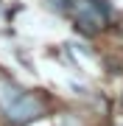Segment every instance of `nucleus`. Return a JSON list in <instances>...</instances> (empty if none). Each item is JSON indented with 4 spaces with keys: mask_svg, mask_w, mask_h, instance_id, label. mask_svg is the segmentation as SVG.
Masks as SVG:
<instances>
[{
    "mask_svg": "<svg viewBox=\"0 0 123 126\" xmlns=\"http://www.w3.org/2000/svg\"><path fill=\"white\" fill-rule=\"evenodd\" d=\"M48 109V101L39 93L20 87L14 79L0 76V112L9 126H31Z\"/></svg>",
    "mask_w": 123,
    "mask_h": 126,
    "instance_id": "nucleus-1",
    "label": "nucleus"
},
{
    "mask_svg": "<svg viewBox=\"0 0 123 126\" xmlns=\"http://www.w3.org/2000/svg\"><path fill=\"white\" fill-rule=\"evenodd\" d=\"M73 25L87 36H98L104 34L112 23V11L104 0H67V9H64Z\"/></svg>",
    "mask_w": 123,
    "mask_h": 126,
    "instance_id": "nucleus-2",
    "label": "nucleus"
},
{
    "mask_svg": "<svg viewBox=\"0 0 123 126\" xmlns=\"http://www.w3.org/2000/svg\"><path fill=\"white\" fill-rule=\"evenodd\" d=\"M56 126H84V121L78 115H73V112H64V115L56 118Z\"/></svg>",
    "mask_w": 123,
    "mask_h": 126,
    "instance_id": "nucleus-3",
    "label": "nucleus"
}]
</instances>
